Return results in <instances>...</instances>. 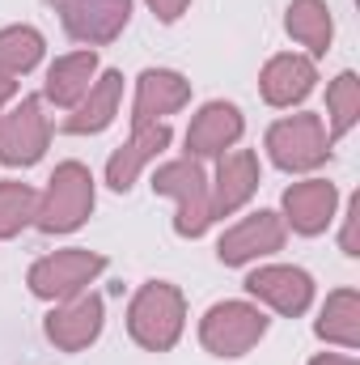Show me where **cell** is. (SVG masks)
Returning a JSON list of instances; mask_svg holds the SVG:
<instances>
[{"instance_id": "cell-2", "label": "cell", "mask_w": 360, "mask_h": 365, "mask_svg": "<svg viewBox=\"0 0 360 365\" xmlns=\"http://www.w3.org/2000/svg\"><path fill=\"white\" fill-rule=\"evenodd\" d=\"M97 187L85 162H60L51 170L47 187L38 191V208H34V225L43 234H73L90 221Z\"/></svg>"}, {"instance_id": "cell-24", "label": "cell", "mask_w": 360, "mask_h": 365, "mask_svg": "<svg viewBox=\"0 0 360 365\" xmlns=\"http://www.w3.org/2000/svg\"><path fill=\"white\" fill-rule=\"evenodd\" d=\"M360 119V77L356 73H339L331 86H327V132H331V140H339V136H348L352 128H356Z\"/></svg>"}, {"instance_id": "cell-16", "label": "cell", "mask_w": 360, "mask_h": 365, "mask_svg": "<svg viewBox=\"0 0 360 365\" xmlns=\"http://www.w3.org/2000/svg\"><path fill=\"white\" fill-rule=\"evenodd\" d=\"M191 102V81L174 68H144L136 77V98H132V128L144 123H166L174 110Z\"/></svg>"}, {"instance_id": "cell-3", "label": "cell", "mask_w": 360, "mask_h": 365, "mask_svg": "<svg viewBox=\"0 0 360 365\" xmlns=\"http://www.w3.org/2000/svg\"><path fill=\"white\" fill-rule=\"evenodd\" d=\"M268 158L280 170H288V175H309V170L327 166V158H331L327 119L314 115V110L275 119L268 128Z\"/></svg>"}, {"instance_id": "cell-4", "label": "cell", "mask_w": 360, "mask_h": 365, "mask_svg": "<svg viewBox=\"0 0 360 365\" xmlns=\"http://www.w3.org/2000/svg\"><path fill=\"white\" fill-rule=\"evenodd\" d=\"M153 191L170 195L179 204L174 234L179 238H203L212 225V200H208V175L195 158H174L153 170Z\"/></svg>"}, {"instance_id": "cell-21", "label": "cell", "mask_w": 360, "mask_h": 365, "mask_svg": "<svg viewBox=\"0 0 360 365\" xmlns=\"http://www.w3.org/2000/svg\"><path fill=\"white\" fill-rule=\"evenodd\" d=\"M284 30L314 56H327L331 51V38H335V17H331V4L327 0H292L288 13H284Z\"/></svg>"}, {"instance_id": "cell-1", "label": "cell", "mask_w": 360, "mask_h": 365, "mask_svg": "<svg viewBox=\"0 0 360 365\" xmlns=\"http://www.w3.org/2000/svg\"><path fill=\"white\" fill-rule=\"evenodd\" d=\"M186 327V297L170 280H144L127 302V336L149 353H170Z\"/></svg>"}, {"instance_id": "cell-26", "label": "cell", "mask_w": 360, "mask_h": 365, "mask_svg": "<svg viewBox=\"0 0 360 365\" xmlns=\"http://www.w3.org/2000/svg\"><path fill=\"white\" fill-rule=\"evenodd\" d=\"M144 4H149V9H153V17H157V21H166V26H174L182 13L191 9V0H144Z\"/></svg>"}, {"instance_id": "cell-11", "label": "cell", "mask_w": 360, "mask_h": 365, "mask_svg": "<svg viewBox=\"0 0 360 365\" xmlns=\"http://www.w3.org/2000/svg\"><path fill=\"white\" fill-rule=\"evenodd\" d=\"M102 323H106V306H102L97 293L85 289V293H77L68 302H55V310L47 314L43 331H47V340L60 353H81L102 336Z\"/></svg>"}, {"instance_id": "cell-25", "label": "cell", "mask_w": 360, "mask_h": 365, "mask_svg": "<svg viewBox=\"0 0 360 365\" xmlns=\"http://www.w3.org/2000/svg\"><path fill=\"white\" fill-rule=\"evenodd\" d=\"M356 221H360V195H352V200H348V212H344V234H339V251H344V255H352V259L360 255Z\"/></svg>"}, {"instance_id": "cell-20", "label": "cell", "mask_w": 360, "mask_h": 365, "mask_svg": "<svg viewBox=\"0 0 360 365\" xmlns=\"http://www.w3.org/2000/svg\"><path fill=\"white\" fill-rule=\"evenodd\" d=\"M314 331H318V340L339 344V349H348V353L360 349V293L356 289H335V293H327Z\"/></svg>"}, {"instance_id": "cell-10", "label": "cell", "mask_w": 360, "mask_h": 365, "mask_svg": "<svg viewBox=\"0 0 360 365\" xmlns=\"http://www.w3.org/2000/svg\"><path fill=\"white\" fill-rule=\"evenodd\" d=\"M246 293L284 319H297L314 306V276L297 264H263L246 276Z\"/></svg>"}, {"instance_id": "cell-17", "label": "cell", "mask_w": 360, "mask_h": 365, "mask_svg": "<svg viewBox=\"0 0 360 365\" xmlns=\"http://www.w3.org/2000/svg\"><path fill=\"white\" fill-rule=\"evenodd\" d=\"M318 86V64L301 51H284V56H271L259 73V93L268 106H297L305 102Z\"/></svg>"}, {"instance_id": "cell-15", "label": "cell", "mask_w": 360, "mask_h": 365, "mask_svg": "<svg viewBox=\"0 0 360 365\" xmlns=\"http://www.w3.org/2000/svg\"><path fill=\"white\" fill-rule=\"evenodd\" d=\"M242 132H246V119H242V110L233 102H221V98L203 102L199 115L186 128V158H195V162L221 158L242 140Z\"/></svg>"}, {"instance_id": "cell-22", "label": "cell", "mask_w": 360, "mask_h": 365, "mask_svg": "<svg viewBox=\"0 0 360 365\" xmlns=\"http://www.w3.org/2000/svg\"><path fill=\"white\" fill-rule=\"evenodd\" d=\"M43 51H47V38H43L34 26L17 21V26H4V30H0V73H4V77H26V73H34V68L43 64Z\"/></svg>"}, {"instance_id": "cell-23", "label": "cell", "mask_w": 360, "mask_h": 365, "mask_svg": "<svg viewBox=\"0 0 360 365\" xmlns=\"http://www.w3.org/2000/svg\"><path fill=\"white\" fill-rule=\"evenodd\" d=\"M34 208H38V191L30 182L0 179V242L17 238L26 225H34Z\"/></svg>"}, {"instance_id": "cell-19", "label": "cell", "mask_w": 360, "mask_h": 365, "mask_svg": "<svg viewBox=\"0 0 360 365\" xmlns=\"http://www.w3.org/2000/svg\"><path fill=\"white\" fill-rule=\"evenodd\" d=\"M97 51L93 47H81V51H68V56H55L51 60V68H47V81H43V98L47 102H55V106H64V110H73L90 86L97 81Z\"/></svg>"}, {"instance_id": "cell-27", "label": "cell", "mask_w": 360, "mask_h": 365, "mask_svg": "<svg viewBox=\"0 0 360 365\" xmlns=\"http://www.w3.org/2000/svg\"><path fill=\"white\" fill-rule=\"evenodd\" d=\"M13 98H17V77H4V73H0V110H4Z\"/></svg>"}, {"instance_id": "cell-14", "label": "cell", "mask_w": 360, "mask_h": 365, "mask_svg": "<svg viewBox=\"0 0 360 365\" xmlns=\"http://www.w3.org/2000/svg\"><path fill=\"white\" fill-rule=\"evenodd\" d=\"M170 140H174V132H170V123H144V128H132V140L127 145H119L115 153H110V162H106V187L110 191H132L136 179L170 149Z\"/></svg>"}, {"instance_id": "cell-8", "label": "cell", "mask_w": 360, "mask_h": 365, "mask_svg": "<svg viewBox=\"0 0 360 365\" xmlns=\"http://www.w3.org/2000/svg\"><path fill=\"white\" fill-rule=\"evenodd\" d=\"M47 4L60 13L64 34L93 51L115 43L132 21V0H47Z\"/></svg>"}, {"instance_id": "cell-12", "label": "cell", "mask_w": 360, "mask_h": 365, "mask_svg": "<svg viewBox=\"0 0 360 365\" xmlns=\"http://www.w3.org/2000/svg\"><path fill=\"white\" fill-rule=\"evenodd\" d=\"M263 166L250 149H229L216 158V179L208 182V200H212V221L216 217H233L238 208L250 204V195L259 191Z\"/></svg>"}, {"instance_id": "cell-5", "label": "cell", "mask_w": 360, "mask_h": 365, "mask_svg": "<svg viewBox=\"0 0 360 365\" xmlns=\"http://www.w3.org/2000/svg\"><path fill=\"white\" fill-rule=\"evenodd\" d=\"M271 319L255 306V302H242V297H233V302H216V306H208L203 310V319H199V344L212 353V357H246L263 336H268Z\"/></svg>"}, {"instance_id": "cell-7", "label": "cell", "mask_w": 360, "mask_h": 365, "mask_svg": "<svg viewBox=\"0 0 360 365\" xmlns=\"http://www.w3.org/2000/svg\"><path fill=\"white\" fill-rule=\"evenodd\" d=\"M51 145V119L43 115V98H21L9 115H0V166L26 170L43 162Z\"/></svg>"}, {"instance_id": "cell-18", "label": "cell", "mask_w": 360, "mask_h": 365, "mask_svg": "<svg viewBox=\"0 0 360 365\" xmlns=\"http://www.w3.org/2000/svg\"><path fill=\"white\" fill-rule=\"evenodd\" d=\"M119 98H123V77L115 68H106V73H97V81L90 86V93L64 115L60 128L68 136H97V132H106L115 123V115H119Z\"/></svg>"}, {"instance_id": "cell-13", "label": "cell", "mask_w": 360, "mask_h": 365, "mask_svg": "<svg viewBox=\"0 0 360 365\" xmlns=\"http://www.w3.org/2000/svg\"><path fill=\"white\" fill-rule=\"evenodd\" d=\"M280 204H284L280 217H284V225H288L292 234L318 238V234H327V225L335 221L339 191H335V182H327V179H301L284 191Z\"/></svg>"}, {"instance_id": "cell-6", "label": "cell", "mask_w": 360, "mask_h": 365, "mask_svg": "<svg viewBox=\"0 0 360 365\" xmlns=\"http://www.w3.org/2000/svg\"><path fill=\"white\" fill-rule=\"evenodd\" d=\"M102 272H106V255L85 251V247H68V251H55V255L34 259L26 284L43 302H68V297L85 293Z\"/></svg>"}, {"instance_id": "cell-9", "label": "cell", "mask_w": 360, "mask_h": 365, "mask_svg": "<svg viewBox=\"0 0 360 365\" xmlns=\"http://www.w3.org/2000/svg\"><path fill=\"white\" fill-rule=\"evenodd\" d=\"M284 238H288L284 217L271 212V208H259V212L242 217L238 225H229V230L221 234L216 259H221L225 268H246V264H255V259H263V255H275V251L284 247Z\"/></svg>"}, {"instance_id": "cell-28", "label": "cell", "mask_w": 360, "mask_h": 365, "mask_svg": "<svg viewBox=\"0 0 360 365\" xmlns=\"http://www.w3.org/2000/svg\"><path fill=\"white\" fill-rule=\"evenodd\" d=\"M309 365H360L356 357H344V353H318Z\"/></svg>"}]
</instances>
